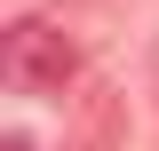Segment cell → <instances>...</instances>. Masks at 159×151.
I'll list each match as a JSON object with an SVG mask.
<instances>
[{"mask_svg":"<svg viewBox=\"0 0 159 151\" xmlns=\"http://www.w3.org/2000/svg\"><path fill=\"white\" fill-rule=\"evenodd\" d=\"M0 64H8V80H16V88H32V95H64V88L80 80V48L64 40V24H48V16L8 24Z\"/></svg>","mask_w":159,"mask_h":151,"instance_id":"cell-1","label":"cell"},{"mask_svg":"<svg viewBox=\"0 0 159 151\" xmlns=\"http://www.w3.org/2000/svg\"><path fill=\"white\" fill-rule=\"evenodd\" d=\"M80 119H88V127H80V143L72 151H119V103H111V95H88V112H80Z\"/></svg>","mask_w":159,"mask_h":151,"instance_id":"cell-2","label":"cell"},{"mask_svg":"<svg viewBox=\"0 0 159 151\" xmlns=\"http://www.w3.org/2000/svg\"><path fill=\"white\" fill-rule=\"evenodd\" d=\"M0 151H40V143H32V135H8V143H0Z\"/></svg>","mask_w":159,"mask_h":151,"instance_id":"cell-3","label":"cell"}]
</instances>
